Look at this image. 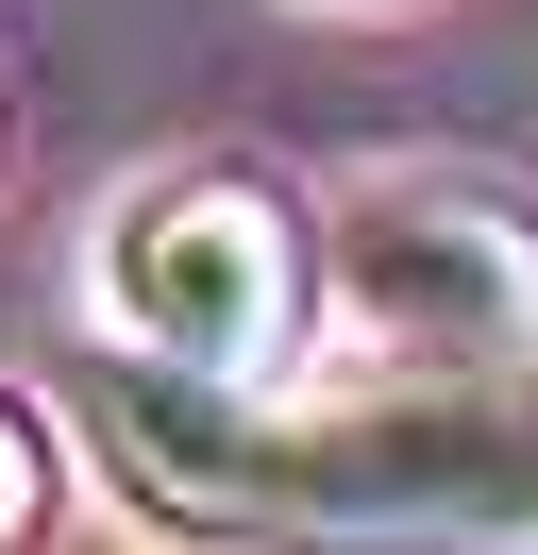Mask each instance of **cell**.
<instances>
[{
    "instance_id": "obj_1",
    "label": "cell",
    "mask_w": 538,
    "mask_h": 555,
    "mask_svg": "<svg viewBox=\"0 0 538 555\" xmlns=\"http://www.w3.org/2000/svg\"><path fill=\"white\" fill-rule=\"evenodd\" d=\"M101 438L168 521L253 555H538V353L488 371H387L370 404L269 421L253 387L118 371Z\"/></svg>"
},
{
    "instance_id": "obj_2",
    "label": "cell",
    "mask_w": 538,
    "mask_h": 555,
    "mask_svg": "<svg viewBox=\"0 0 538 555\" xmlns=\"http://www.w3.org/2000/svg\"><path fill=\"white\" fill-rule=\"evenodd\" d=\"M303 304H320L303 203L253 169H168L101 219V320L168 387H269L303 353Z\"/></svg>"
},
{
    "instance_id": "obj_3",
    "label": "cell",
    "mask_w": 538,
    "mask_h": 555,
    "mask_svg": "<svg viewBox=\"0 0 538 555\" xmlns=\"http://www.w3.org/2000/svg\"><path fill=\"white\" fill-rule=\"evenodd\" d=\"M336 304L387 371H488V353H538V219L504 185L404 169L336 219Z\"/></svg>"
},
{
    "instance_id": "obj_4",
    "label": "cell",
    "mask_w": 538,
    "mask_h": 555,
    "mask_svg": "<svg viewBox=\"0 0 538 555\" xmlns=\"http://www.w3.org/2000/svg\"><path fill=\"white\" fill-rule=\"evenodd\" d=\"M34 505H51V454H34V421H17V404H0V555H17V539H34Z\"/></svg>"
}]
</instances>
